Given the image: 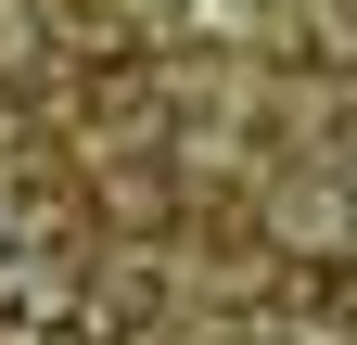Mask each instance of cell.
Listing matches in <instances>:
<instances>
[{
	"label": "cell",
	"mask_w": 357,
	"mask_h": 345,
	"mask_svg": "<svg viewBox=\"0 0 357 345\" xmlns=\"http://www.w3.org/2000/svg\"><path fill=\"white\" fill-rule=\"evenodd\" d=\"M0 256H13V192H0Z\"/></svg>",
	"instance_id": "cell-1"
}]
</instances>
